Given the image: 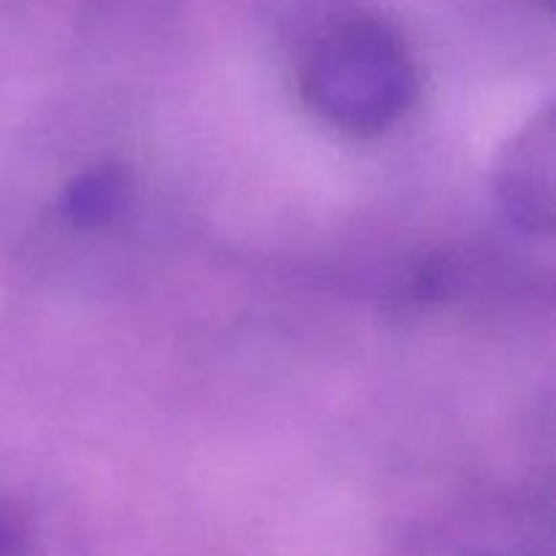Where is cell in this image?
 Returning <instances> with one entry per match:
<instances>
[{"instance_id": "3957f363", "label": "cell", "mask_w": 556, "mask_h": 556, "mask_svg": "<svg viewBox=\"0 0 556 556\" xmlns=\"http://www.w3.org/2000/svg\"><path fill=\"white\" fill-rule=\"evenodd\" d=\"M134 204V179L123 166H92L76 174L63 193V212L76 228H106Z\"/></svg>"}, {"instance_id": "7a4b0ae2", "label": "cell", "mask_w": 556, "mask_h": 556, "mask_svg": "<svg viewBox=\"0 0 556 556\" xmlns=\"http://www.w3.org/2000/svg\"><path fill=\"white\" fill-rule=\"evenodd\" d=\"M554 163V119L546 112L516 136L500 166L505 210L527 231H552Z\"/></svg>"}, {"instance_id": "277c9868", "label": "cell", "mask_w": 556, "mask_h": 556, "mask_svg": "<svg viewBox=\"0 0 556 556\" xmlns=\"http://www.w3.org/2000/svg\"><path fill=\"white\" fill-rule=\"evenodd\" d=\"M14 525H11V519L3 514V508H0V556H14Z\"/></svg>"}, {"instance_id": "6da1fadb", "label": "cell", "mask_w": 556, "mask_h": 556, "mask_svg": "<svg viewBox=\"0 0 556 556\" xmlns=\"http://www.w3.org/2000/svg\"><path fill=\"white\" fill-rule=\"evenodd\" d=\"M302 90L326 125L351 136H372L407 112L418 74L394 27L372 16H353L331 27L313 49Z\"/></svg>"}]
</instances>
